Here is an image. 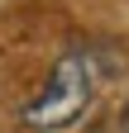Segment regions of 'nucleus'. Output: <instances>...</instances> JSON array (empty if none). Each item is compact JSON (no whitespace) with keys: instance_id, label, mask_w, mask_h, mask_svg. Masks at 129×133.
Returning <instances> with one entry per match:
<instances>
[{"instance_id":"nucleus-2","label":"nucleus","mask_w":129,"mask_h":133,"mask_svg":"<svg viewBox=\"0 0 129 133\" xmlns=\"http://www.w3.org/2000/svg\"><path fill=\"white\" fill-rule=\"evenodd\" d=\"M120 133H129V100H124V109H120Z\"/></svg>"},{"instance_id":"nucleus-1","label":"nucleus","mask_w":129,"mask_h":133,"mask_svg":"<svg viewBox=\"0 0 129 133\" xmlns=\"http://www.w3.org/2000/svg\"><path fill=\"white\" fill-rule=\"evenodd\" d=\"M91 90H96V76H91L86 52H67V57H57L53 71H48L43 90L34 100H24L19 119H24V128H34V133H62V128H72L86 114Z\"/></svg>"}]
</instances>
